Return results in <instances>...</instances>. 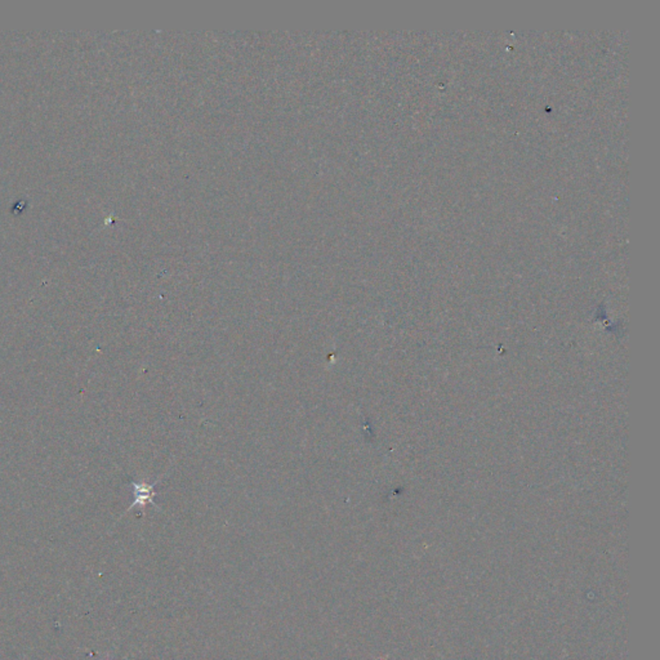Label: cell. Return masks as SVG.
<instances>
[{"mask_svg": "<svg viewBox=\"0 0 660 660\" xmlns=\"http://www.w3.org/2000/svg\"><path fill=\"white\" fill-rule=\"evenodd\" d=\"M169 471V470H168ZM167 472L164 475L160 476L159 480H156L155 482H145V481H139V482H136V481H132L133 487V494H134V501H133L131 507L128 508L132 509L133 507H137L139 506L141 508H145V506L147 504H151L156 509H160L159 506H156V503L153 501V498L158 495V493L155 492V487L161 482V480L164 479L167 476Z\"/></svg>", "mask_w": 660, "mask_h": 660, "instance_id": "cell-1", "label": "cell"}]
</instances>
